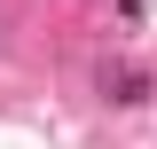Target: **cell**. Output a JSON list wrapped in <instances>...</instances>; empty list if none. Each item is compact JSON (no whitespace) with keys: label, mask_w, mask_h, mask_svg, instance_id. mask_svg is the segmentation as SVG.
Instances as JSON below:
<instances>
[{"label":"cell","mask_w":157,"mask_h":149,"mask_svg":"<svg viewBox=\"0 0 157 149\" xmlns=\"http://www.w3.org/2000/svg\"><path fill=\"white\" fill-rule=\"evenodd\" d=\"M110 86H118V102H141V94H149V78H141V71H110Z\"/></svg>","instance_id":"6da1fadb"}]
</instances>
